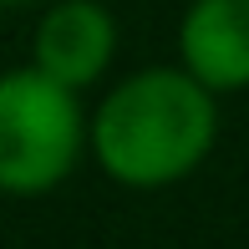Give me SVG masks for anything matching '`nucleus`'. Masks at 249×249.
Here are the masks:
<instances>
[{
  "instance_id": "nucleus-1",
  "label": "nucleus",
  "mask_w": 249,
  "mask_h": 249,
  "mask_svg": "<svg viewBox=\"0 0 249 249\" xmlns=\"http://www.w3.org/2000/svg\"><path fill=\"white\" fill-rule=\"evenodd\" d=\"M219 138L213 92L188 66H153L112 87L92 117V153L122 188L183 183Z\"/></svg>"
},
{
  "instance_id": "nucleus-2",
  "label": "nucleus",
  "mask_w": 249,
  "mask_h": 249,
  "mask_svg": "<svg viewBox=\"0 0 249 249\" xmlns=\"http://www.w3.org/2000/svg\"><path fill=\"white\" fill-rule=\"evenodd\" d=\"M92 127L82 122L76 87L46 76L36 61L0 71V194L36 198L66 183Z\"/></svg>"
},
{
  "instance_id": "nucleus-3",
  "label": "nucleus",
  "mask_w": 249,
  "mask_h": 249,
  "mask_svg": "<svg viewBox=\"0 0 249 249\" xmlns=\"http://www.w3.org/2000/svg\"><path fill=\"white\" fill-rule=\"evenodd\" d=\"M117 56V20L102 0H61L36 26V66L66 87H92Z\"/></svg>"
},
{
  "instance_id": "nucleus-4",
  "label": "nucleus",
  "mask_w": 249,
  "mask_h": 249,
  "mask_svg": "<svg viewBox=\"0 0 249 249\" xmlns=\"http://www.w3.org/2000/svg\"><path fill=\"white\" fill-rule=\"evenodd\" d=\"M178 61L209 92L249 87V0H194L178 20Z\"/></svg>"
},
{
  "instance_id": "nucleus-5",
  "label": "nucleus",
  "mask_w": 249,
  "mask_h": 249,
  "mask_svg": "<svg viewBox=\"0 0 249 249\" xmlns=\"http://www.w3.org/2000/svg\"><path fill=\"white\" fill-rule=\"evenodd\" d=\"M16 5H31V0H0V10H16Z\"/></svg>"
}]
</instances>
